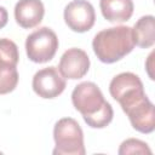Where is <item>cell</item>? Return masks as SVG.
Listing matches in <instances>:
<instances>
[{
    "label": "cell",
    "mask_w": 155,
    "mask_h": 155,
    "mask_svg": "<svg viewBox=\"0 0 155 155\" xmlns=\"http://www.w3.org/2000/svg\"><path fill=\"white\" fill-rule=\"evenodd\" d=\"M74 108L81 113L87 126L103 128L108 126L114 116L113 107L104 99L101 88L91 81H84L75 86L71 92Z\"/></svg>",
    "instance_id": "1"
},
{
    "label": "cell",
    "mask_w": 155,
    "mask_h": 155,
    "mask_svg": "<svg viewBox=\"0 0 155 155\" xmlns=\"http://www.w3.org/2000/svg\"><path fill=\"white\" fill-rule=\"evenodd\" d=\"M134 47L132 28L117 25L98 31L92 40V48L97 58L107 64L115 63L128 54Z\"/></svg>",
    "instance_id": "2"
},
{
    "label": "cell",
    "mask_w": 155,
    "mask_h": 155,
    "mask_svg": "<svg viewBox=\"0 0 155 155\" xmlns=\"http://www.w3.org/2000/svg\"><path fill=\"white\" fill-rule=\"evenodd\" d=\"M128 116L132 127L140 133H151L155 128L154 104L147 97L144 88L128 92L117 101Z\"/></svg>",
    "instance_id": "3"
},
{
    "label": "cell",
    "mask_w": 155,
    "mask_h": 155,
    "mask_svg": "<svg viewBox=\"0 0 155 155\" xmlns=\"http://www.w3.org/2000/svg\"><path fill=\"white\" fill-rule=\"evenodd\" d=\"M53 139L56 143L53 155H84L86 153L84 132L73 117H63L56 122Z\"/></svg>",
    "instance_id": "4"
},
{
    "label": "cell",
    "mask_w": 155,
    "mask_h": 155,
    "mask_svg": "<svg viewBox=\"0 0 155 155\" xmlns=\"http://www.w3.org/2000/svg\"><path fill=\"white\" fill-rule=\"evenodd\" d=\"M58 48V38L48 27H41L28 35L25 51L28 58L34 63H46L51 61Z\"/></svg>",
    "instance_id": "5"
},
{
    "label": "cell",
    "mask_w": 155,
    "mask_h": 155,
    "mask_svg": "<svg viewBox=\"0 0 155 155\" xmlns=\"http://www.w3.org/2000/svg\"><path fill=\"white\" fill-rule=\"evenodd\" d=\"M18 61L17 45L10 39H0V94L10 93L16 88L18 84Z\"/></svg>",
    "instance_id": "6"
},
{
    "label": "cell",
    "mask_w": 155,
    "mask_h": 155,
    "mask_svg": "<svg viewBox=\"0 0 155 155\" xmlns=\"http://www.w3.org/2000/svg\"><path fill=\"white\" fill-rule=\"evenodd\" d=\"M65 24L76 33L90 30L96 22V12L87 0H73L64 8Z\"/></svg>",
    "instance_id": "7"
},
{
    "label": "cell",
    "mask_w": 155,
    "mask_h": 155,
    "mask_svg": "<svg viewBox=\"0 0 155 155\" xmlns=\"http://www.w3.org/2000/svg\"><path fill=\"white\" fill-rule=\"evenodd\" d=\"M33 90L34 92L46 99L58 97L65 88V79L61 75L56 67H47L40 69L33 76Z\"/></svg>",
    "instance_id": "8"
},
{
    "label": "cell",
    "mask_w": 155,
    "mask_h": 155,
    "mask_svg": "<svg viewBox=\"0 0 155 155\" xmlns=\"http://www.w3.org/2000/svg\"><path fill=\"white\" fill-rule=\"evenodd\" d=\"M90 69V57L78 47L68 48L61 57L58 71L64 79L78 80L84 78Z\"/></svg>",
    "instance_id": "9"
},
{
    "label": "cell",
    "mask_w": 155,
    "mask_h": 155,
    "mask_svg": "<svg viewBox=\"0 0 155 155\" xmlns=\"http://www.w3.org/2000/svg\"><path fill=\"white\" fill-rule=\"evenodd\" d=\"M44 15L45 7L41 0H19L15 6V19L24 29L40 24Z\"/></svg>",
    "instance_id": "10"
},
{
    "label": "cell",
    "mask_w": 155,
    "mask_h": 155,
    "mask_svg": "<svg viewBox=\"0 0 155 155\" xmlns=\"http://www.w3.org/2000/svg\"><path fill=\"white\" fill-rule=\"evenodd\" d=\"M99 7L107 21L122 23L132 17L134 5L132 0H99Z\"/></svg>",
    "instance_id": "11"
},
{
    "label": "cell",
    "mask_w": 155,
    "mask_h": 155,
    "mask_svg": "<svg viewBox=\"0 0 155 155\" xmlns=\"http://www.w3.org/2000/svg\"><path fill=\"white\" fill-rule=\"evenodd\" d=\"M132 36L134 45L142 48H149L155 42V19L154 16L148 15L140 17L132 28Z\"/></svg>",
    "instance_id": "12"
},
{
    "label": "cell",
    "mask_w": 155,
    "mask_h": 155,
    "mask_svg": "<svg viewBox=\"0 0 155 155\" xmlns=\"http://www.w3.org/2000/svg\"><path fill=\"white\" fill-rule=\"evenodd\" d=\"M119 154H151V150L145 142L136 138H128L121 143L119 148Z\"/></svg>",
    "instance_id": "13"
},
{
    "label": "cell",
    "mask_w": 155,
    "mask_h": 155,
    "mask_svg": "<svg viewBox=\"0 0 155 155\" xmlns=\"http://www.w3.org/2000/svg\"><path fill=\"white\" fill-rule=\"evenodd\" d=\"M7 21H8L7 11H6V8L4 6H0V29L4 28L7 24Z\"/></svg>",
    "instance_id": "14"
}]
</instances>
